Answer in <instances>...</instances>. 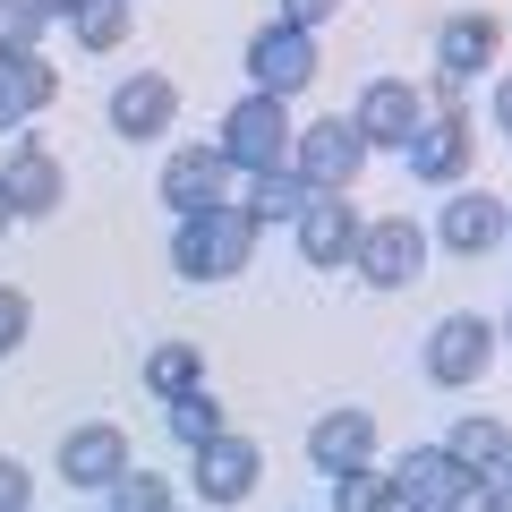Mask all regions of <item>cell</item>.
Instances as JSON below:
<instances>
[{
	"label": "cell",
	"instance_id": "6da1fadb",
	"mask_svg": "<svg viewBox=\"0 0 512 512\" xmlns=\"http://www.w3.org/2000/svg\"><path fill=\"white\" fill-rule=\"evenodd\" d=\"M248 256H256V222L239 214V205H222V214H197V222H171V274L180 282H231L248 274Z\"/></svg>",
	"mask_w": 512,
	"mask_h": 512
},
{
	"label": "cell",
	"instance_id": "7a4b0ae2",
	"mask_svg": "<svg viewBox=\"0 0 512 512\" xmlns=\"http://www.w3.org/2000/svg\"><path fill=\"white\" fill-rule=\"evenodd\" d=\"M214 154L239 171V180H256V171H291V103H274V94H239V103L222 111V128H214Z\"/></svg>",
	"mask_w": 512,
	"mask_h": 512
},
{
	"label": "cell",
	"instance_id": "3957f363",
	"mask_svg": "<svg viewBox=\"0 0 512 512\" xmlns=\"http://www.w3.org/2000/svg\"><path fill=\"white\" fill-rule=\"evenodd\" d=\"M359 163H367V146L350 137L342 111H325V120H308L291 137V180L308 188V197H350V188H359Z\"/></svg>",
	"mask_w": 512,
	"mask_h": 512
},
{
	"label": "cell",
	"instance_id": "277c9868",
	"mask_svg": "<svg viewBox=\"0 0 512 512\" xmlns=\"http://www.w3.org/2000/svg\"><path fill=\"white\" fill-rule=\"evenodd\" d=\"M427 222H410V214H376V222H359V282L367 291H410V282L427 274Z\"/></svg>",
	"mask_w": 512,
	"mask_h": 512
},
{
	"label": "cell",
	"instance_id": "5b68a950",
	"mask_svg": "<svg viewBox=\"0 0 512 512\" xmlns=\"http://www.w3.org/2000/svg\"><path fill=\"white\" fill-rule=\"evenodd\" d=\"M163 205H171V222H197V214H222V205H239V171L222 163L214 146H171L163 154Z\"/></svg>",
	"mask_w": 512,
	"mask_h": 512
},
{
	"label": "cell",
	"instance_id": "8992f818",
	"mask_svg": "<svg viewBox=\"0 0 512 512\" xmlns=\"http://www.w3.org/2000/svg\"><path fill=\"white\" fill-rule=\"evenodd\" d=\"M470 163H478L470 111H427V120L410 128V146H402V171L419 188H461V180H470Z\"/></svg>",
	"mask_w": 512,
	"mask_h": 512
},
{
	"label": "cell",
	"instance_id": "52a82bcc",
	"mask_svg": "<svg viewBox=\"0 0 512 512\" xmlns=\"http://www.w3.org/2000/svg\"><path fill=\"white\" fill-rule=\"evenodd\" d=\"M316 69H325V52H316V35H299V26H256L248 35V94H274V103H291V94L316 86Z\"/></svg>",
	"mask_w": 512,
	"mask_h": 512
},
{
	"label": "cell",
	"instance_id": "ba28073f",
	"mask_svg": "<svg viewBox=\"0 0 512 512\" xmlns=\"http://www.w3.org/2000/svg\"><path fill=\"white\" fill-rule=\"evenodd\" d=\"M342 120H350V137H359L367 154H402V146H410V128L427 120V94L410 86V77H367L359 103H350Z\"/></svg>",
	"mask_w": 512,
	"mask_h": 512
},
{
	"label": "cell",
	"instance_id": "9c48e42d",
	"mask_svg": "<svg viewBox=\"0 0 512 512\" xmlns=\"http://www.w3.org/2000/svg\"><path fill=\"white\" fill-rule=\"evenodd\" d=\"M495 367V325L478 308H453L427 325V384H444V393H461V384H478Z\"/></svg>",
	"mask_w": 512,
	"mask_h": 512
},
{
	"label": "cell",
	"instance_id": "30bf717a",
	"mask_svg": "<svg viewBox=\"0 0 512 512\" xmlns=\"http://www.w3.org/2000/svg\"><path fill=\"white\" fill-rule=\"evenodd\" d=\"M256 470H265V453H256L239 427H222L214 444L188 453V487H197L205 504H248V495H256Z\"/></svg>",
	"mask_w": 512,
	"mask_h": 512
},
{
	"label": "cell",
	"instance_id": "8fae6325",
	"mask_svg": "<svg viewBox=\"0 0 512 512\" xmlns=\"http://www.w3.org/2000/svg\"><path fill=\"white\" fill-rule=\"evenodd\" d=\"M171 120H180V86H171L163 69H128L120 86H111V128H120L128 146L171 137Z\"/></svg>",
	"mask_w": 512,
	"mask_h": 512
},
{
	"label": "cell",
	"instance_id": "7c38bea8",
	"mask_svg": "<svg viewBox=\"0 0 512 512\" xmlns=\"http://www.w3.org/2000/svg\"><path fill=\"white\" fill-rule=\"evenodd\" d=\"M120 470H128V436L111 419H77L69 436H60V478H69L77 495H111Z\"/></svg>",
	"mask_w": 512,
	"mask_h": 512
},
{
	"label": "cell",
	"instance_id": "4fadbf2b",
	"mask_svg": "<svg viewBox=\"0 0 512 512\" xmlns=\"http://www.w3.org/2000/svg\"><path fill=\"white\" fill-rule=\"evenodd\" d=\"M0 188H9V205H18V222H43V214H60V197H69V171H60L52 146L18 137L9 163H0Z\"/></svg>",
	"mask_w": 512,
	"mask_h": 512
},
{
	"label": "cell",
	"instance_id": "5bb4252c",
	"mask_svg": "<svg viewBox=\"0 0 512 512\" xmlns=\"http://www.w3.org/2000/svg\"><path fill=\"white\" fill-rule=\"evenodd\" d=\"M308 461H316V470H325V478L376 470V410H359V402L325 410V419L308 427Z\"/></svg>",
	"mask_w": 512,
	"mask_h": 512
},
{
	"label": "cell",
	"instance_id": "9a60e30c",
	"mask_svg": "<svg viewBox=\"0 0 512 512\" xmlns=\"http://www.w3.org/2000/svg\"><path fill=\"white\" fill-rule=\"evenodd\" d=\"M427 239H436L444 256H487L495 239H504V197H495V188H453L444 214L427 222Z\"/></svg>",
	"mask_w": 512,
	"mask_h": 512
},
{
	"label": "cell",
	"instance_id": "2e32d148",
	"mask_svg": "<svg viewBox=\"0 0 512 512\" xmlns=\"http://www.w3.org/2000/svg\"><path fill=\"white\" fill-rule=\"evenodd\" d=\"M495 52H504V18L495 9H453V18L436 26V77H487Z\"/></svg>",
	"mask_w": 512,
	"mask_h": 512
},
{
	"label": "cell",
	"instance_id": "e0dca14e",
	"mask_svg": "<svg viewBox=\"0 0 512 512\" xmlns=\"http://www.w3.org/2000/svg\"><path fill=\"white\" fill-rule=\"evenodd\" d=\"M291 231H299V256H308L316 274H342L350 256H359V205L350 197H308Z\"/></svg>",
	"mask_w": 512,
	"mask_h": 512
},
{
	"label": "cell",
	"instance_id": "ac0fdd59",
	"mask_svg": "<svg viewBox=\"0 0 512 512\" xmlns=\"http://www.w3.org/2000/svg\"><path fill=\"white\" fill-rule=\"evenodd\" d=\"M60 103V69L43 52H26V60H0V137L18 128L26 137V120H43V111Z\"/></svg>",
	"mask_w": 512,
	"mask_h": 512
},
{
	"label": "cell",
	"instance_id": "d6986e66",
	"mask_svg": "<svg viewBox=\"0 0 512 512\" xmlns=\"http://www.w3.org/2000/svg\"><path fill=\"white\" fill-rule=\"evenodd\" d=\"M384 478H393V504H402V512H444L453 487H461V470L444 461V444H410Z\"/></svg>",
	"mask_w": 512,
	"mask_h": 512
},
{
	"label": "cell",
	"instance_id": "ffe728a7",
	"mask_svg": "<svg viewBox=\"0 0 512 512\" xmlns=\"http://www.w3.org/2000/svg\"><path fill=\"white\" fill-rule=\"evenodd\" d=\"M444 461H453L461 478H504V461H512V427L495 419V410H470V419L444 427Z\"/></svg>",
	"mask_w": 512,
	"mask_h": 512
},
{
	"label": "cell",
	"instance_id": "44dd1931",
	"mask_svg": "<svg viewBox=\"0 0 512 512\" xmlns=\"http://www.w3.org/2000/svg\"><path fill=\"white\" fill-rule=\"evenodd\" d=\"M146 393H154V402L205 393V350H197V342H154V359H146Z\"/></svg>",
	"mask_w": 512,
	"mask_h": 512
},
{
	"label": "cell",
	"instance_id": "7402d4cb",
	"mask_svg": "<svg viewBox=\"0 0 512 512\" xmlns=\"http://www.w3.org/2000/svg\"><path fill=\"white\" fill-rule=\"evenodd\" d=\"M299 205H308V188L291 180V171H256V180H239V214L265 231V222H299Z\"/></svg>",
	"mask_w": 512,
	"mask_h": 512
},
{
	"label": "cell",
	"instance_id": "603a6c76",
	"mask_svg": "<svg viewBox=\"0 0 512 512\" xmlns=\"http://www.w3.org/2000/svg\"><path fill=\"white\" fill-rule=\"evenodd\" d=\"M69 35H77L86 60H103V52H120V43L137 35V18H128V0H86V9L69 18Z\"/></svg>",
	"mask_w": 512,
	"mask_h": 512
},
{
	"label": "cell",
	"instance_id": "cb8c5ba5",
	"mask_svg": "<svg viewBox=\"0 0 512 512\" xmlns=\"http://www.w3.org/2000/svg\"><path fill=\"white\" fill-rule=\"evenodd\" d=\"M103 504H111V512H180V504H171V478H163V470H137V461L111 478Z\"/></svg>",
	"mask_w": 512,
	"mask_h": 512
},
{
	"label": "cell",
	"instance_id": "d4e9b609",
	"mask_svg": "<svg viewBox=\"0 0 512 512\" xmlns=\"http://www.w3.org/2000/svg\"><path fill=\"white\" fill-rule=\"evenodd\" d=\"M163 419H171V436H180L188 453H197V444H214L222 427H231V419H222V402H214V393H180V402H163Z\"/></svg>",
	"mask_w": 512,
	"mask_h": 512
},
{
	"label": "cell",
	"instance_id": "484cf974",
	"mask_svg": "<svg viewBox=\"0 0 512 512\" xmlns=\"http://www.w3.org/2000/svg\"><path fill=\"white\" fill-rule=\"evenodd\" d=\"M43 26H52V9H43V0H0V60L43 52Z\"/></svg>",
	"mask_w": 512,
	"mask_h": 512
},
{
	"label": "cell",
	"instance_id": "4316f807",
	"mask_svg": "<svg viewBox=\"0 0 512 512\" xmlns=\"http://www.w3.org/2000/svg\"><path fill=\"white\" fill-rule=\"evenodd\" d=\"M325 512H402V504H393V478L384 470H350V478H333Z\"/></svg>",
	"mask_w": 512,
	"mask_h": 512
},
{
	"label": "cell",
	"instance_id": "83f0119b",
	"mask_svg": "<svg viewBox=\"0 0 512 512\" xmlns=\"http://www.w3.org/2000/svg\"><path fill=\"white\" fill-rule=\"evenodd\" d=\"M35 333V299L18 282H0V359H18V342Z\"/></svg>",
	"mask_w": 512,
	"mask_h": 512
},
{
	"label": "cell",
	"instance_id": "f1b7e54d",
	"mask_svg": "<svg viewBox=\"0 0 512 512\" xmlns=\"http://www.w3.org/2000/svg\"><path fill=\"white\" fill-rule=\"evenodd\" d=\"M26 504H35V470L18 453H0V512H26Z\"/></svg>",
	"mask_w": 512,
	"mask_h": 512
},
{
	"label": "cell",
	"instance_id": "f546056e",
	"mask_svg": "<svg viewBox=\"0 0 512 512\" xmlns=\"http://www.w3.org/2000/svg\"><path fill=\"white\" fill-rule=\"evenodd\" d=\"M444 512H512V504H504V487H495V478H461Z\"/></svg>",
	"mask_w": 512,
	"mask_h": 512
},
{
	"label": "cell",
	"instance_id": "4dcf8cb0",
	"mask_svg": "<svg viewBox=\"0 0 512 512\" xmlns=\"http://www.w3.org/2000/svg\"><path fill=\"white\" fill-rule=\"evenodd\" d=\"M342 0H282V26H299V35H316V26L333 18Z\"/></svg>",
	"mask_w": 512,
	"mask_h": 512
},
{
	"label": "cell",
	"instance_id": "1f68e13d",
	"mask_svg": "<svg viewBox=\"0 0 512 512\" xmlns=\"http://www.w3.org/2000/svg\"><path fill=\"white\" fill-rule=\"evenodd\" d=\"M495 128H504V137H512V69L495 77Z\"/></svg>",
	"mask_w": 512,
	"mask_h": 512
},
{
	"label": "cell",
	"instance_id": "d6a6232c",
	"mask_svg": "<svg viewBox=\"0 0 512 512\" xmlns=\"http://www.w3.org/2000/svg\"><path fill=\"white\" fill-rule=\"evenodd\" d=\"M43 9H52V18H77V9H86V0H43Z\"/></svg>",
	"mask_w": 512,
	"mask_h": 512
},
{
	"label": "cell",
	"instance_id": "836d02e7",
	"mask_svg": "<svg viewBox=\"0 0 512 512\" xmlns=\"http://www.w3.org/2000/svg\"><path fill=\"white\" fill-rule=\"evenodd\" d=\"M9 222H18V205H9V188H0V239H9Z\"/></svg>",
	"mask_w": 512,
	"mask_h": 512
},
{
	"label": "cell",
	"instance_id": "e575fe53",
	"mask_svg": "<svg viewBox=\"0 0 512 512\" xmlns=\"http://www.w3.org/2000/svg\"><path fill=\"white\" fill-rule=\"evenodd\" d=\"M495 487H504V504H512V461H504V478H495Z\"/></svg>",
	"mask_w": 512,
	"mask_h": 512
},
{
	"label": "cell",
	"instance_id": "d590c367",
	"mask_svg": "<svg viewBox=\"0 0 512 512\" xmlns=\"http://www.w3.org/2000/svg\"><path fill=\"white\" fill-rule=\"evenodd\" d=\"M504 239H512V205H504Z\"/></svg>",
	"mask_w": 512,
	"mask_h": 512
},
{
	"label": "cell",
	"instance_id": "8d00e7d4",
	"mask_svg": "<svg viewBox=\"0 0 512 512\" xmlns=\"http://www.w3.org/2000/svg\"><path fill=\"white\" fill-rule=\"evenodd\" d=\"M504 342H512V308H504Z\"/></svg>",
	"mask_w": 512,
	"mask_h": 512
},
{
	"label": "cell",
	"instance_id": "74e56055",
	"mask_svg": "<svg viewBox=\"0 0 512 512\" xmlns=\"http://www.w3.org/2000/svg\"><path fill=\"white\" fill-rule=\"evenodd\" d=\"M86 512H111V504H86Z\"/></svg>",
	"mask_w": 512,
	"mask_h": 512
},
{
	"label": "cell",
	"instance_id": "f35d334b",
	"mask_svg": "<svg viewBox=\"0 0 512 512\" xmlns=\"http://www.w3.org/2000/svg\"><path fill=\"white\" fill-rule=\"evenodd\" d=\"M26 512H43V504H26Z\"/></svg>",
	"mask_w": 512,
	"mask_h": 512
},
{
	"label": "cell",
	"instance_id": "ab89813d",
	"mask_svg": "<svg viewBox=\"0 0 512 512\" xmlns=\"http://www.w3.org/2000/svg\"><path fill=\"white\" fill-rule=\"evenodd\" d=\"M308 512H325V504H308Z\"/></svg>",
	"mask_w": 512,
	"mask_h": 512
}]
</instances>
